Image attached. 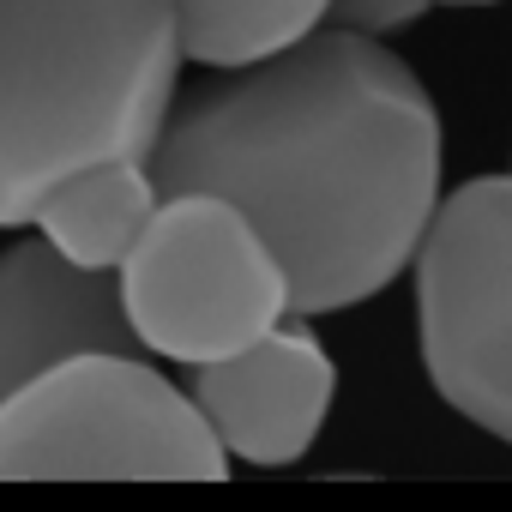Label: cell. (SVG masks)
I'll return each mask as SVG.
<instances>
[{"mask_svg":"<svg viewBox=\"0 0 512 512\" xmlns=\"http://www.w3.org/2000/svg\"><path fill=\"white\" fill-rule=\"evenodd\" d=\"M151 169L163 193H223L278 247L302 320L392 290L440 217V109L374 37L308 43L187 97Z\"/></svg>","mask_w":512,"mask_h":512,"instance_id":"cell-1","label":"cell"},{"mask_svg":"<svg viewBox=\"0 0 512 512\" xmlns=\"http://www.w3.org/2000/svg\"><path fill=\"white\" fill-rule=\"evenodd\" d=\"M175 0H0V229L109 157H151L181 79Z\"/></svg>","mask_w":512,"mask_h":512,"instance_id":"cell-2","label":"cell"},{"mask_svg":"<svg viewBox=\"0 0 512 512\" xmlns=\"http://www.w3.org/2000/svg\"><path fill=\"white\" fill-rule=\"evenodd\" d=\"M229 452L157 356L91 350L0 398V482H223Z\"/></svg>","mask_w":512,"mask_h":512,"instance_id":"cell-3","label":"cell"},{"mask_svg":"<svg viewBox=\"0 0 512 512\" xmlns=\"http://www.w3.org/2000/svg\"><path fill=\"white\" fill-rule=\"evenodd\" d=\"M115 278L139 350L187 374L296 320L278 247L223 193H163Z\"/></svg>","mask_w":512,"mask_h":512,"instance_id":"cell-4","label":"cell"},{"mask_svg":"<svg viewBox=\"0 0 512 512\" xmlns=\"http://www.w3.org/2000/svg\"><path fill=\"white\" fill-rule=\"evenodd\" d=\"M410 278L428 386L452 416L512 446V169L440 199Z\"/></svg>","mask_w":512,"mask_h":512,"instance_id":"cell-5","label":"cell"},{"mask_svg":"<svg viewBox=\"0 0 512 512\" xmlns=\"http://www.w3.org/2000/svg\"><path fill=\"white\" fill-rule=\"evenodd\" d=\"M187 392L199 416L211 422L217 446L229 452V464L290 470L326 434L338 368H332V350L314 338V326L296 314L278 332H266L260 344L193 368Z\"/></svg>","mask_w":512,"mask_h":512,"instance_id":"cell-6","label":"cell"},{"mask_svg":"<svg viewBox=\"0 0 512 512\" xmlns=\"http://www.w3.org/2000/svg\"><path fill=\"white\" fill-rule=\"evenodd\" d=\"M91 350H139L121 278L73 266L43 235H19L0 253V398Z\"/></svg>","mask_w":512,"mask_h":512,"instance_id":"cell-7","label":"cell"},{"mask_svg":"<svg viewBox=\"0 0 512 512\" xmlns=\"http://www.w3.org/2000/svg\"><path fill=\"white\" fill-rule=\"evenodd\" d=\"M157 205H163V181L151 157H109V163H91L55 181L31 229L85 272H121L139 235L151 229Z\"/></svg>","mask_w":512,"mask_h":512,"instance_id":"cell-8","label":"cell"},{"mask_svg":"<svg viewBox=\"0 0 512 512\" xmlns=\"http://www.w3.org/2000/svg\"><path fill=\"white\" fill-rule=\"evenodd\" d=\"M332 0H175L181 55L211 73L260 67L314 31H326Z\"/></svg>","mask_w":512,"mask_h":512,"instance_id":"cell-9","label":"cell"},{"mask_svg":"<svg viewBox=\"0 0 512 512\" xmlns=\"http://www.w3.org/2000/svg\"><path fill=\"white\" fill-rule=\"evenodd\" d=\"M446 0H332L326 31H350V37H374L386 43L392 31H410L416 19H428Z\"/></svg>","mask_w":512,"mask_h":512,"instance_id":"cell-10","label":"cell"},{"mask_svg":"<svg viewBox=\"0 0 512 512\" xmlns=\"http://www.w3.org/2000/svg\"><path fill=\"white\" fill-rule=\"evenodd\" d=\"M446 7H500V0H446Z\"/></svg>","mask_w":512,"mask_h":512,"instance_id":"cell-11","label":"cell"}]
</instances>
